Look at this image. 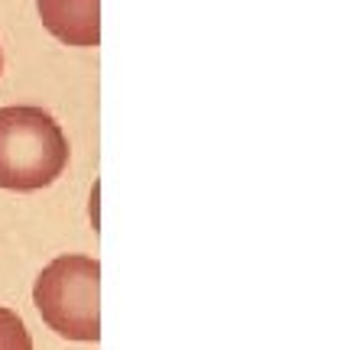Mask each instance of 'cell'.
<instances>
[{
    "instance_id": "cell-3",
    "label": "cell",
    "mask_w": 344,
    "mask_h": 350,
    "mask_svg": "<svg viewBox=\"0 0 344 350\" xmlns=\"http://www.w3.org/2000/svg\"><path fill=\"white\" fill-rule=\"evenodd\" d=\"M42 26L65 46H101V0H36Z\"/></svg>"
},
{
    "instance_id": "cell-4",
    "label": "cell",
    "mask_w": 344,
    "mask_h": 350,
    "mask_svg": "<svg viewBox=\"0 0 344 350\" xmlns=\"http://www.w3.org/2000/svg\"><path fill=\"white\" fill-rule=\"evenodd\" d=\"M0 347H16V350L33 347V338H29L26 325L20 321V314L3 308V305H0Z\"/></svg>"
},
{
    "instance_id": "cell-2",
    "label": "cell",
    "mask_w": 344,
    "mask_h": 350,
    "mask_svg": "<svg viewBox=\"0 0 344 350\" xmlns=\"http://www.w3.org/2000/svg\"><path fill=\"white\" fill-rule=\"evenodd\" d=\"M42 321L68 340H101V262L65 253L39 273L33 286Z\"/></svg>"
},
{
    "instance_id": "cell-1",
    "label": "cell",
    "mask_w": 344,
    "mask_h": 350,
    "mask_svg": "<svg viewBox=\"0 0 344 350\" xmlns=\"http://www.w3.org/2000/svg\"><path fill=\"white\" fill-rule=\"evenodd\" d=\"M68 165V139L42 107H0V188L39 191Z\"/></svg>"
},
{
    "instance_id": "cell-5",
    "label": "cell",
    "mask_w": 344,
    "mask_h": 350,
    "mask_svg": "<svg viewBox=\"0 0 344 350\" xmlns=\"http://www.w3.org/2000/svg\"><path fill=\"white\" fill-rule=\"evenodd\" d=\"M0 72H3V52H0Z\"/></svg>"
}]
</instances>
